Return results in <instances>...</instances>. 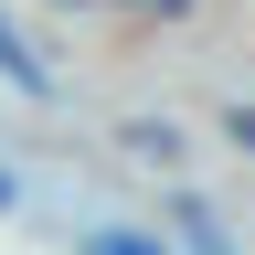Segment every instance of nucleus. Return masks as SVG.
<instances>
[{
	"instance_id": "obj_1",
	"label": "nucleus",
	"mask_w": 255,
	"mask_h": 255,
	"mask_svg": "<svg viewBox=\"0 0 255 255\" xmlns=\"http://www.w3.org/2000/svg\"><path fill=\"white\" fill-rule=\"evenodd\" d=\"M170 223H181V245H191V255H234V245H223V223H213L202 202H191V191L170 202Z\"/></svg>"
},
{
	"instance_id": "obj_2",
	"label": "nucleus",
	"mask_w": 255,
	"mask_h": 255,
	"mask_svg": "<svg viewBox=\"0 0 255 255\" xmlns=\"http://www.w3.org/2000/svg\"><path fill=\"white\" fill-rule=\"evenodd\" d=\"M0 75H11L21 96H53V75H43V64H32V53H21V32H11V21H0Z\"/></svg>"
},
{
	"instance_id": "obj_3",
	"label": "nucleus",
	"mask_w": 255,
	"mask_h": 255,
	"mask_svg": "<svg viewBox=\"0 0 255 255\" xmlns=\"http://www.w3.org/2000/svg\"><path fill=\"white\" fill-rule=\"evenodd\" d=\"M75 255H170V245H149V234H85Z\"/></svg>"
},
{
	"instance_id": "obj_4",
	"label": "nucleus",
	"mask_w": 255,
	"mask_h": 255,
	"mask_svg": "<svg viewBox=\"0 0 255 255\" xmlns=\"http://www.w3.org/2000/svg\"><path fill=\"white\" fill-rule=\"evenodd\" d=\"M234 138H245V149H255V107H234Z\"/></svg>"
},
{
	"instance_id": "obj_5",
	"label": "nucleus",
	"mask_w": 255,
	"mask_h": 255,
	"mask_svg": "<svg viewBox=\"0 0 255 255\" xmlns=\"http://www.w3.org/2000/svg\"><path fill=\"white\" fill-rule=\"evenodd\" d=\"M159 11H181V0H159Z\"/></svg>"
}]
</instances>
